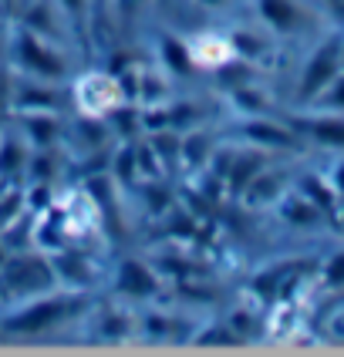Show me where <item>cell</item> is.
I'll return each mask as SVG.
<instances>
[{
    "instance_id": "6da1fadb",
    "label": "cell",
    "mask_w": 344,
    "mask_h": 357,
    "mask_svg": "<svg viewBox=\"0 0 344 357\" xmlns=\"http://www.w3.org/2000/svg\"><path fill=\"white\" fill-rule=\"evenodd\" d=\"M95 297L54 287L17 303H0V340H71Z\"/></svg>"
},
{
    "instance_id": "7a4b0ae2",
    "label": "cell",
    "mask_w": 344,
    "mask_h": 357,
    "mask_svg": "<svg viewBox=\"0 0 344 357\" xmlns=\"http://www.w3.org/2000/svg\"><path fill=\"white\" fill-rule=\"evenodd\" d=\"M3 61L20 78H40V81L68 84L88 58L81 54L75 44L44 38L38 31L24 27L20 20H10V27H7V58Z\"/></svg>"
},
{
    "instance_id": "3957f363",
    "label": "cell",
    "mask_w": 344,
    "mask_h": 357,
    "mask_svg": "<svg viewBox=\"0 0 344 357\" xmlns=\"http://www.w3.org/2000/svg\"><path fill=\"white\" fill-rule=\"evenodd\" d=\"M169 294V283L159 273V266L142 246H119L112 253V266H108V280H105V297H115L132 307H145L156 303Z\"/></svg>"
},
{
    "instance_id": "277c9868",
    "label": "cell",
    "mask_w": 344,
    "mask_h": 357,
    "mask_svg": "<svg viewBox=\"0 0 344 357\" xmlns=\"http://www.w3.org/2000/svg\"><path fill=\"white\" fill-rule=\"evenodd\" d=\"M68 101L71 112L84 119H112L132 105L121 75L101 61H84L75 71V78L68 81Z\"/></svg>"
},
{
    "instance_id": "5b68a950",
    "label": "cell",
    "mask_w": 344,
    "mask_h": 357,
    "mask_svg": "<svg viewBox=\"0 0 344 357\" xmlns=\"http://www.w3.org/2000/svg\"><path fill=\"white\" fill-rule=\"evenodd\" d=\"M179 31L189 71L200 84H213L233 64H240L237 44L223 20H189V24H179Z\"/></svg>"
},
{
    "instance_id": "8992f818",
    "label": "cell",
    "mask_w": 344,
    "mask_h": 357,
    "mask_svg": "<svg viewBox=\"0 0 344 357\" xmlns=\"http://www.w3.org/2000/svg\"><path fill=\"white\" fill-rule=\"evenodd\" d=\"M115 246L105 243H81V246H61L47 250V263L54 283L64 290H78V294H105V280L112 266Z\"/></svg>"
},
{
    "instance_id": "52a82bcc",
    "label": "cell",
    "mask_w": 344,
    "mask_h": 357,
    "mask_svg": "<svg viewBox=\"0 0 344 357\" xmlns=\"http://www.w3.org/2000/svg\"><path fill=\"white\" fill-rule=\"evenodd\" d=\"M58 283H54V273H51L47 253H40L34 246L14 250L0 263V303H17V300L47 294Z\"/></svg>"
},
{
    "instance_id": "ba28073f",
    "label": "cell",
    "mask_w": 344,
    "mask_h": 357,
    "mask_svg": "<svg viewBox=\"0 0 344 357\" xmlns=\"http://www.w3.org/2000/svg\"><path fill=\"white\" fill-rule=\"evenodd\" d=\"M338 71H341V38L331 34V38L317 40L314 51H307V58H304L301 71L294 78V91H290L294 108H307L331 81L338 78Z\"/></svg>"
},
{
    "instance_id": "9c48e42d",
    "label": "cell",
    "mask_w": 344,
    "mask_h": 357,
    "mask_svg": "<svg viewBox=\"0 0 344 357\" xmlns=\"http://www.w3.org/2000/svg\"><path fill=\"white\" fill-rule=\"evenodd\" d=\"M10 112H71L68 84L14 75V81H10Z\"/></svg>"
},
{
    "instance_id": "30bf717a",
    "label": "cell",
    "mask_w": 344,
    "mask_h": 357,
    "mask_svg": "<svg viewBox=\"0 0 344 357\" xmlns=\"http://www.w3.org/2000/svg\"><path fill=\"white\" fill-rule=\"evenodd\" d=\"M7 119L17 125L31 149H54L64 139L68 112H10Z\"/></svg>"
},
{
    "instance_id": "8fae6325",
    "label": "cell",
    "mask_w": 344,
    "mask_h": 357,
    "mask_svg": "<svg viewBox=\"0 0 344 357\" xmlns=\"http://www.w3.org/2000/svg\"><path fill=\"white\" fill-rule=\"evenodd\" d=\"M31 152L34 149L17 132V125L10 119L0 121V182H24Z\"/></svg>"
},
{
    "instance_id": "7c38bea8",
    "label": "cell",
    "mask_w": 344,
    "mask_h": 357,
    "mask_svg": "<svg viewBox=\"0 0 344 357\" xmlns=\"http://www.w3.org/2000/svg\"><path fill=\"white\" fill-rule=\"evenodd\" d=\"M58 7V14L64 17V24L71 27L75 40L81 44V51L88 54V24H91V10H95V0H51Z\"/></svg>"
},
{
    "instance_id": "4fadbf2b",
    "label": "cell",
    "mask_w": 344,
    "mask_h": 357,
    "mask_svg": "<svg viewBox=\"0 0 344 357\" xmlns=\"http://www.w3.org/2000/svg\"><path fill=\"white\" fill-rule=\"evenodd\" d=\"M294 128H304L307 135L321 145H344V119H334V115H321V119H290Z\"/></svg>"
},
{
    "instance_id": "5bb4252c",
    "label": "cell",
    "mask_w": 344,
    "mask_h": 357,
    "mask_svg": "<svg viewBox=\"0 0 344 357\" xmlns=\"http://www.w3.org/2000/svg\"><path fill=\"white\" fill-rule=\"evenodd\" d=\"M324 280H327L331 287H344V250L324 263Z\"/></svg>"
},
{
    "instance_id": "9a60e30c",
    "label": "cell",
    "mask_w": 344,
    "mask_h": 357,
    "mask_svg": "<svg viewBox=\"0 0 344 357\" xmlns=\"http://www.w3.org/2000/svg\"><path fill=\"white\" fill-rule=\"evenodd\" d=\"M10 81H14L10 68H7V64H0V121L10 115Z\"/></svg>"
},
{
    "instance_id": "2e32d148",
    "label": "cell",
    "mask_w": 344,
    "mask_h": 357,
    "mask_svg": "<svg viewBox=\"0 0 344 357\" xmlns=\"http://www.w3.org/2000/svg\"><path fill=\"white\" fill-rule=\"evenodd\" d=\"M10 20H14V17H10ZM10 20L0 17V64H7L3 58H7V27H10Z\"/></svg>"
},
{
    "instance_id": "e0dca14e",
    "label": "cell",
    "mask_w": 344,
    "mask_h": 357,
    "mask_svg": "<svg viewBox=\"0 0 344 357\" xmlns=\"http://www.w3.org/2000/svg\"><path fill=\"white\" fill-rule=\"evenodd\" d=\"M331 189H338V192H344V162L338 165V172H334V182H331Z\"/></svg>"
},
{
    "instance_id": "ac0fdd59",
    "label": "cell",
    "mask_w": 344,
    "mask_h": 357,
    "mask_svg": "<svg viewBox=\"0 0 344 357\" xmlns=\"http://www.w3.org/2000/svg\"><path fill=\"white\" fill-rule=\"evenodd\" d=\"M341 64H344V40H341Z\"/></svg>"
},
{
    "instance_id": "d6986e66",
    "label": "cell",
    "mask_w": 344,
    "mask_h": 357,
    "mask_svg": "<svg viewBox=\"0 0 344 357\" xmlns=\"http://www.w3.org/2000/svg\"><path fill=\"white\" fill-rule=\"evenodd\" d=\"M17 3H20V0H17Z\"/></svg>"
}]
</instances>
